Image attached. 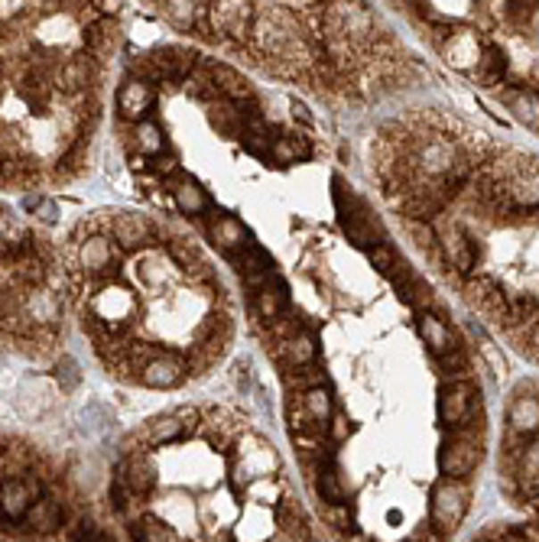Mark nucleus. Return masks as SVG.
Here are the masks:
<instances>
[{"instance_id":"f257e3e1","label":"nucleus","mask_w":539,"mask_h":542,"mask_svg":"<svg viewBox=\"0 0 539 542\" xmlns=\"http://www.w3.org/2000/svg\"><path fill=\"white\" fill-rule=\"evenodd\" d=\"M296 36H303L299 13H293L289 7H257L251 39L263 59H277Z\"/></svg>"},{"instance_id":"f03ea898","label":"nucleus","mask_w":539,"mask_h":542,"mask_svg":"<svg viewBox=\"0 0 539 542\" xmlns=\"http://www.w3.org/2000/svg\"><path fill=\"white\" fill-rule=\"evenodd\" d=\"M468 484L465 480H452V478H442L435 488H432V497H429V529L439 539L452 536L455 529L461 526L468 513Z\"/></svg>"},{"instance_id":"7ed1b4c3","label":"nucleus","mask_w":539,"mask_h":542,"mask_svg":"<svg viewBox=\"0 0 539 542\" xmlns=\"http://www.w3.org/2000/svg\"><path fill=\"white\" fill-rule=\"evenodd\" d=\"M332 188H335V212H338V218H342L344 234H348V238L364 250H370L374 244H380V240H374V234H380V224L374 221V214H370L368 204L354 196V188L351 186L344 188L342 179H335Z\"/></svg>"},{"instance_id":"20e7f679","label":"nucleus","mask_w":539,"mask_h":542,"mask_svg":"<svg viewBox=\"0 0 539 542\" xmlns=\"http://www.w3.org/2000/svg\"><path fill=\"white\" fill-rule=\"evenodd\" d=\"M477 464H481V436H477V429L459 426V432H455L449 442H442L439 448L442 478L465 480Z\"/></svg>"},{"instance_id":"39448f33","label":"nucleus","mask_w":539,"mask_h":542,"mask_svg":"<svg viewBox=\"0 0 539 542\" xmlns=\"http://www.w3.org/2000/svg\"><path fill=\"white\" fill-rule=\"evenodd\" d=\"M257 7L253 4H211L208 20H211V33L215 39H234V43H247L253 29Z\"/></svg>"},{"instance_id":"423d86ee","label":"nucleus","mask_w":539,"mask_h":542,"mask_svg":"<svg viewBox=\"0 0 539 542\" xmlns=\"http://www.w3.org/2000/svg\"><path fill=\"white\" fill-rule=\"evenodd\" d=\"M439 234V250L442 257H445V263H449L452 270L459 276H471L475 273V263H477V244L471 238H468V231L461 228V224H449V228H442Z\"/></svg>"},{"instance_id":"0eeeda50","label":"nucleus","mask_w":539,"mask_h":542,"mask_svg":"<svg viewBox=\"0 0 539 542\" xmlns=\"http://www.w3.org/2000/svg\"><path fill=\"white\" fill-rule=\"evenodd\" d=\"M475 406V383L471 380H455L445 383L439 390V422L449 429H459L461 422H468Z\"/></svg>"},{"instance_id":"6e6552de","label":"nucleus","mask_w":539,"mask_h":542,"mask_svg":"<svg viewBox=\"0 0 539 542\" xmlns=\"http://www.w3.org/2000/svg\"><path fill=\"white\" fill-rule=\"evenodd\" d=\"M153 104H156V88L150 81L137 79V75L127 79L124 85H120V91H117V111H120L124 121L140 124V121H146V114L153 111Z\"/></svg>"},{"instance_id":"1a4fd4ad","label":"nucleus","mask_w":539,"mask_h":542,"mask_svg":"<svg viewBox=\"0 0 539 542\" xmlns=\"http://www.w3.org/2000/svg\"><path fill=\"white\" fill-rule=\"evenodd\" d=\"M503 186V204L507 212H523V208H536L539 204V166L530 163L527 170H520L517 176H510Z\"/></svg>"},{"instance_id":"9d476101","label":"nucleus","mask_w":539,"mask_h":542,"mask_svg":"<svg viewBox=\"0 0 539 542\" xmlns=\"http://www.w3.org/2000/svg\"><path fill=\"white\" fill-rule=\"evenodd\" d=\"M186 380V364H182L176 354H156L150 357L140 371V383L150 387V390H172Z\"/></svg>"},{"instance_id":"9b49d317","label":"nucleus","mask_w":539,"mask_h":542,"mask_svg":"<svg viewBox=\"0 0 539 542\" xmlns=\"http://www.w3.org/2000/svg\"><path fill=\"white\" fill-rule=\"evenodd\" d=\"M117 480L124 484L134 497H146L150 490L156 488V464H153V458L150 454H144V452H137V454H130L120 468H117Z\"/></svg>"},{"instance_id":"f8f14e48","label":"nucleus","mask_w":539,"mask_h":542,"mask_svg":"<svg viewBox=\"0 0 539 542\" xmlns=\"http://www.w3.org/2000/svg\"><path fill=\"white\" fill-rule=\"evenodd\" d=\"M37 494L39 490H33V484L27 480H4L0 484V523H23Z\"/></svg>"},{"instance_id":"ddd939ff","label":"nucleus","mask_w":539,"mask_h":542,"mask_svg":"<svg viewBox=\"0 0 539 542\" xmlns=\"http://www.w3.org/2000/svg\"><path fill=\"white\" fill-rule=\"evenodd\" d=\"M211 81H215V91H218V98H225L231 101V104H253V88H251V81L244 79L241 71L231 69V65H211Z\"/></svg>"},{"instance_id":"4468645a","label":"nucleus","mask_w":539,"mask_h":542,"mask_svg":"<svg viewBox=\"0 0 539 542\" xmlns=\"http://www.w3.org/2000/svg\"><path fill=\"white\" fill-rule=\"evenodd\" d=\"M442 53L449 59V65L461 71H475L477 59H481V36L459 29V33L449 36V43H442Z\"/></svg>"},{"instance_id":"2eb2a0df","label":"nucleus","mask_w":539,"mask_h":542,"mask_svg":"<svg viewBox=\"0 0 539 542\" xmlns=\"http://www.w3.org/2000/svg\"><path fill=\"white\" fill-rule=\"evenodd\" d=\"M419 335H423L426 347H429V354L435 357V361L452 354L455 347H461L459 341H455V331H452L435 312H423V315H419Z\"/></svg>"},{"instance_id":"dca6fc26","label":"nucleus","mask_w":539,"mask_h":542,"mask_svg":"<svg viewBox=\"0 0 539 542\" xmlns=\"http://www.w3.org/2000/svg\"><path fill=\"white\" fill-rule=\"evenodd\" d=\"M503 75H507V53L494 39H481V59H477L471 79L477 85H501Z\"/></svg>"},{"instance_id":"f3484780","label":"nucleus","mask_w":539,"mask_h":542,"mask_svg":"<svg viewBox=\"0 0 539 542\" xmlns=\"http://www.w3.org/2000/svg\"><path fill=\"white\" fill-rule=\"evenodd\" d=\"M237 270H241V276H244V283L251 286L253 293H261L263 286L273 279V260L263 254L261 247H247L241 250V260H237Z\"/></svg>"},{"instance_id":"a211bd4d","label":"nucleus","mask_w":539,"mask_h":542,"mask_svg":"<svg viewBox=\"0 0 539 542\" xmlns=\"http://www.w3.org/2000/svg\"><path fill=\"white\" fill-rule=\"evenodd\" d=\"M111 234L124 250H140L153 240V228L146 224V218H137V214H117Z\"/></svg>"},{"instance_id":"6ab92c4d","label":"nucleus","mask_w":539,"mask_h":542,"mask_svg":"<svg viewBox=\"0 0 539 542\" xmlns=\"http://www.w3.org/2000/svg\"><path fill=\"white\" fill-rule=\"evenodd\" d=\"M208 121H211V127H215L221 137H228V140H241V134H244V107L241 104L215 98L208 104Z\"/></svg>"},{"instance_id":"aec40b11","label":"nucleus","mask_w":539,"mask_h":542,"mask_svg":"<svg viewBox=\"0 0 539 542\" xmlns=\"http://www.w3.org/2000/svg\"><path fill=\"white\" fill-rule=\"evenodd\" d=\"M208 7L211 4H192V0H170L162 4V17L170 20L176 29H195V27H205L208 20Z\"/></svg>"},{"instance_id":"412c9836","label":"nucleus","mask_w":539,"mask_h":542,"mask_svg":"<svg viewBox=\"0 0 539 542\" xmlns=\"http://www.w3.org/2000/svg\"><path fill=\"white\" fill-rule=\"evenodd\" d=\"M79 260L81 267L88 270V273H108L111 267H117V254H114V244L108 238H88L81 244L79 250Z\"/></svg>"},{"instance_id":"4be33fe9","label":"nucleus","mask_w":539,"mask_h":542,"mask_svg":"<svg viewBox=\"0 0 539 542\" xmlns=\"http://www.w3.org/2000/svg\"><path fill=\"white\" fill-rule=\"evenodd\" d=\"M211 240H215L218 247L225 250L228 257H237L244 247H247V231H244V224L231 214H221L211 221Z\"/></svg>"},{"instance_id":"5701e85b","label":"nucleus","mask_w":539,"mask_h":542,"mask_svg":"<svg viewBox=\"0 0 539 542\" xmlns=\"http://www.w3.org/2000/svg\"><path fill=\"white\" fill-rule=\"evenodd\" d=\"M503 101L510 107V114L527 124L530 130H539V91L536 88H510L503 91Z\"/></svg>"},{"instance_id":"b1692460","label":"nucleus","mask_w":539,"mask_h":542,"mask_svg":"<svg viewBox=\"0 0 539 542\" xmlns=\"http://www.w3.org/2000/svg\"><path fill=\"white\" fill-rule=\"evenodd\" d=\"M286 299H289L286 286L273 276V279L263 286L261 293H253V309H257V315H261L263 321H270V325H273V321L286 312Z\"/></svg>"},{"instance_id":"393cba45","label":"nucleus","mask_w":539,"mask_h":542,"mask_svg":"<svg viewBox=\"0 0 539 542\" xmlns=\"http://www.w3.org/2000/svg\"><path fill=\"white\" fill-rule=\"evenodd\" d=\"M507 422H510L513 436L530 438L539 436V400L536 396H520L513 403L510 413H507Z\"/></svg>"},{"instance_id":"a878e982","label":"nucleus","mask_w":539,"mask_h":542,"mask_svg":"<svg viewBox=\"0 0 539 542\" xmlns=\"http://www.w3.org/2000/svg\"><path fill=\"white\" fill-rule=\"evenodd\" d=\"M23 523H27V529H33V533H55V529L62 526V510H59L55 500L37 497L33 507L27 510V516H23Z\"/></svg>"},{"instance_id":"bb28decb","label":"nucleus","mask_w":539,"mask_h":542,"mask_svg":"<svg viewBox=\"0 0 539 542\" xmlns=\"http://www.w3.org/2000/svg\"><path fill=\"white\" fill-rule=\"evenodd\" d=\"M315 490H319L325 507H342L344 504V484L338 468H335V462H325L315 468Z\"/></svg>"},{"instance_id":"cd10ccee","label":"nucleus","mask_w":539,"mask_h":542,"mask_svg":"<svg viewBox=\"0 0 539 542\" xmlns=\"http://www.w3.org/2000/svg\"><path fill=\"white\" fill-rule=\"evenodd\" d=\"M172 202H176V208H179L182 214H202L208 208V192L202 186H198L195 179H179L176 182V188H172Z\"/></svg>"},{"instance_id":"c85d7f7f","label":"nucleus","mask_w":539,"mask_h":542,"mask_svg":"<svg viewBox=\"0 0 539 542\" xmlns=\"http://www.w3.org/2000/svg\"><path fill=\"white\" fill-rule=\"evenodd\" d=\"M315 338L312 335H306V331H299L296 338H289V341H279V351L277 354L286 361L289 367H309L315 364Z\"/></svg>"},{"instance_id":"c756f323","label":"nucleus","mask_w":539,"mask_h":542,"mask_svg":"<svg viewBox=\"0 0 539 542\" xmlns=\"http://www.w3.org/2000/svg\"><path fill=\"white\" fill-rule=\"evenodd\" d=\"M23 312L29 315V321H37V325H53L59 319V299L53 293H46V289H33V293L23 299Z\"/></svg>"},{"instance_id":"7c9ffc66","label":"nucleus","mask_w":539,"mask_h":542,"mask_svg":"<svg viewBox=\"0 0 539 542\" xmlns=\"http://www.w3.org/2000/svg\"><path fill=\"white\" fill-rule=\"evenodd\" d=\"M394 286H396V293H400V299H403L406 305H413V309L429 303V286H426L413 270L406 267V263L400 267V273L394 276Z\"/></svg>"},{"instance_id":"2f4dec72","label":"nucleus","mask_w":539,"mask_h":542,"mask_svg":"<svg viewBox=\"0 0 539 542\" xmlns=\"http://www.w3.org/2000/svg\"><path fill=\"white\" fill-rule=\"evenodd\" d=\"M134 143L140 156H160V153H166V137H162L160 124H153L150 117L134 127Z\"/></svg>"},{"instance_id":"473e14b6","label":"nucleus","mask_w":539,"mask_h":542,"mask_svg":"<svg viewBox=\"0 0 539 542\" xmlns=\"http://www.w3.org/2000/svg\"><path fill=\"white\" fill-rule=\"evenodd\" d=\"M186 422L189 419L182 416V413H170V416H160L150 422V438H153V445H166V442H176V438L186 436Z\"/></svg>"},{"instance_id":"72a5a7b5","label":"nucleus","mask_w":539,"mask_h":542,"mask_svg":"<svg viewBox=\"0 0 539 542\" xmlns=\"http://www.w3.org/2000/svg\"><path fill=\"white\" fill-rule=\"evenodd\" d=\"M517 480H520V488L527 490V494H539V438L523 448Z\"/></svg>"},{"instance_id":"f704fd0d","label":"nucleus","mask_w":539,"mask_h":542,"mask_svg":"<svg viewBox=\"0 0 539 542\" xmlns=\"http://www.w3.org/2000/svg\"><path fill=\"white\" fill-rule=\"evenodd\" d=\"M91 81V59H69V63L59 69V85H62L65 91H81L88 88Z\"/></svg>"},{"instance_id":"c9c22d12","label":"nucleus","mask_w":539,"mask_h":542,"mask_svg":"<svg viewBox=\"0 0 539 542\" xmlns=\"http://www.w3.org/2000/svg\"><path fill=\"white\" fill-rule=\"evenodd\" d=\"M368 260L380 276H390V279H394V276L400 273V267H403V260L396 257V250L390 247V244H384V240L368 250Z\"/></svg>"},{"instance_id":"e433bc0d","label":"nucleus","mask_w":539,"mask_h":542,"mask_svg":"<svg viewBox=\"0 0 539 542\" xmlns=\"http://www.w3.org/2000/svg\"><path fill=\"white\" fill-rule=\"evenodd\" d=\"M186 91H189L192 98H202V101H211L218 98V91H215V81H211V65H195V71H192L189 79H186Z\"/></svg>"},{"instance_id":"4c0bfd02","label":"nucleus","mask_w":539,"mask_h":542,"mask_svg":"<svg viewBox=\"0 0 539 542\" xmlns=\"http://www.w3.org/2000/svg\"><path fill=\"white\" fill-rule=\"evenodd\" d=\"M286 383L289 387H296L299 393H309V390H319V387H325V373L322 367H289L286 373Z\"/></svg>"},{"instance_id":"58836bf2","label":"nucleus","mask_w":539,"mask_h":542,"mask_svg":"<svg viewBox=\"0 0 539 542\" xmlns=\"http://www.w3.org/2000/svg\"><path fill=\"white\" fill-rule=\"evenodd\" d=\"M439 367L452 377V383L455 380H471V361H468V351L465 347H455L452 354L439 357Z\"/></svg>"},{"instance_id":"ea45409f","label":"nucleus","mask_w":539,"mask_h":542,"mask_svg":"<svg viewBox=\"0 0 539 542\" xmlns=\"http://www.w3.org/2000/svg\"><path fill=\"white\" fill-rule=\"evenodd\" d=\"M137 542H172L170 526L156 520V516H144V523H137Z\"/></svg>"},{"instance_id":"a19ab883","label":"nucleus","mask_w":539,"mask_h":542,"mask_svg":"<svg viewBox=\"0 0 539 542\" xmlns=\"http://www.w3.org/2000/svg\"><path fill=\"white\" fill-rule=\"evenodd\" d=\"M410 234H413V240L423 250L439 247V234H435V228H432L429 221H410Z\"/></svg>"},{"instance_id":"79ce46f5","label":"nucleus","mask_w":539,"mask_h":542,"mask_svg":"<svg viewBox=\"0 0 539 542\" xmlns=\"http://www.w3.org/2000/svg\"><path fill=\"white\" fill-rule=\"evenodd\" d=\"M277 520H279V526H283V529H286L289 536L303 533V513H299V507H293L289 500L277 510Z\"/></svg>"},{"instance_id":"37998d69","label":"nucleus","mask_w":539,"mask_h":542,"mask_svg":"<svg viewBox=\"0 0 539 542\" xmlns=\"http://www.w3.org/2000/svg\"><path fill=\"white\" fill-rule=\"evenodd\" d=\"M55 373H59V383H62V390H75V387L81 383L79 367H75L72 357H62V361H59V367H55Z\"/></svg>"},{"instance_id":"c03bdc74","label":"nucleus","mask_w":539,"mask_h":542,"mask_svg":"<svg viewBox=\"0 0 539 542\" xmlns=\"http://www.w3.org/2000/svg\"><path fill=\"white\" fill-rule=\"evenodd\" d=\"M72 542H117V539L111 533H104V529H98L95 523H88V520H85V523H81V529L75 533Z\"/></svg>"},{"instance_id":"a18cd8bd","label":"nucleus","mask_w":539,"mask_h":542,"mask_svg":"<svg viewBox=\"0 0 539 542\" xmlns=\"http://www.w3.org/2000/svg\"><path fill=\"white\" fill-rule=\"evenodd\" d=\"M150 170H153L156 176H176V170H179V160H176L172 153H160V156H153Z\"/></svg>"},{"instance_id":"49530a36","label":"nucleus","mask_w":539,"mask_h":542,"mask_svg":"<svg viewBox=\"0 0 539 542\" xmlns=\"http://www.w3.org/2000/svg\"><path fill=\"white\" fill-rule=\"evenodd\" d=\"M328 436H332V442H344V438L351 436L348 416H332V429H328Z\"/></svg>"},{"instance_id":"de8ad7c7","label":"nucleus","mask_w":539,"mask_h":542,"mask_svg":"<svg viewBox=\"0 0 539 542\" xmlns=\"http://www.w3.org/2000/svg\"><path fill=\"white\" fill-rule=\"evenodd\" d=\"M325 516H328V523H332L335 529H342V533H348L351 529V516H344V504L342 507H328L325 510Z\"/></svg>"},{"instance_id":"09e8293b","label":"nucleus","mask_w":539,"mask_h":542,"mask_svg":"<svg viewBox=\"0 0 539 542\" xmlns=\"http://www.w3.org/2000/svg\"><path fill=\"white\" fill-rule=\"evenodd\" d=\"M170 250H172V257L179 260L182 267H192V260L198 257V254H195V247H189V244H179V240H176V244H172Z\"/></svg>"},{"instance_id":"8fccbe9b","label":"nucleus","mask_w":539,"mask_h":542,"mask_svg":"<svg viewBox=\"0 0 539 542\" xmlns=\"http://www.w3.org/2000/svg\"><path fill=\"white\" fill-rule=\"evenodd\" d=\"M523 345H527V354L539 357V321H533L530 329L523 331Z\"/></svg>"},{"instance_id":"3c124183","label":"nucleus","mask_w":539,"mask_h":542,"mask_svg":"<svg viewBox=\"0 0 539 542\" xmlns=\"http://www.w3.org/2000/svg\"><path fill=\"white\" fill-rule=\"evenodd\" d=\"M289 111H293V117H296L299 124H312V114H309V107L303 104V101H293V107H289Z\"/></svg>"},{"instance_id":"603ef678","label":"nucleus","mask_w":539,"mask_h":542,"mask_svg":"<svg viewBox=\"0 0 539 542\" xmlns=\"http://www.w3.org/2000/svg\"><path fill=\"white\" fill-rule=\"evenodd\" d=\"M130 170H134V172H144V170H150V166H146L144 156H130Z\"/></svg>"},{"instance_id":"864d4df0","label":"nucleus","mask_w":539,"mask_h":542,"mask_svg":"<svg viewBox=\"0 0 539 542\" xmlns=\"http://www.w3.org/2000/svg\"><path fill=\"white\" fill-rule=\"evenodd\" d=\"M410 542H439V539H432V533H429V529H426V533H419V536H416V539H410Z\"/></svg>"},{"instance_id":"5fc2aeb1","label":"nucleus","mask_w":539,"mask_h":542,"mask_svg":"<svg viewBox=\"0 0 539 542\" xmlns=\"http://www.w3.org/2000/svg\"><path fill=\"white\" fill-rule=\"evenodd\" d=\"M303 542H322V539H319V536H306Z\"/></svg>"}]
</instances>
